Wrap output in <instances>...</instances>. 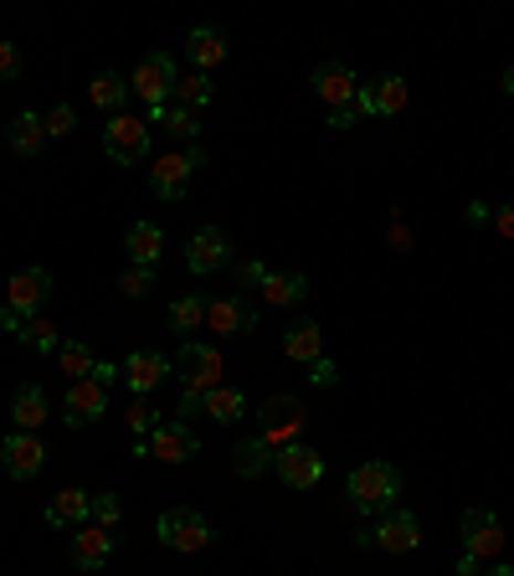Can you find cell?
<instances>
[{"label": "cell", "mask_w": 514, "mask_h": 576, "mask_svg": "<svg viewBox=\"0 0 514 576\" xmlns=\"http://www.w3.org/2000/svg\"><path fill=\"white\" fill-rule=\"evenodd\" d=\"M504 98H514V67L504 73Z\"/></svg>", "instance_id": "obj_49"}, {"label": "cell", "mask_w": 514, "mask_h": 576, "mask_svg": "<svg viewBox=\"0 0 514 576\" xmlns=\"http://www.w3.org/2000/svg\"><path fill=\"white\" fill-rule=\"evenodd\" d=\"M15 73H21V52L11 42H0V83H11Z\"/></svg>", "instance_id": "obj_41"}, {"label": "cell", "mask_w": 514, "mask_h": 576, "mask_svg": "<svg viewBox=\"0 0 514 576\" xmlns=\"http://www.w3.org/2000/svg\"><path fill=\"white\" fill-rule=\"evenodd\" d=\"M258 294H263V304H273V310H294V304H304L308 279L304 273H273V268H268V279Z\"/></svg>", "instance_id": "obj_25"}, {"label": "cell", "mask_w": 514, "mask_h": 576, "mask_svg": "<svg viewBox=\"0 0 514 576\" xmlns=\"http://www.w3.org/2000/svg\"><path fill=\"white\" fill-rule=\"evenodd\" d=\"M124 422H129V432H134V438H149V432L160 428L165 417L155 412L149 401H129V412H124Z\"/></svg>", "instance_id": "obj_37"}, {"label": "cell", "mask_w": 514, "mask_h": 576, "mask_svg": "<svg viewBox=\"0 0 514 576\" xmlns=\"http://www.w3.org/2000/svg\"><path fill=\"white\" fill-rule=\"evenodd\" d=\"M227 263H232V237L221 232V227H201L191 237V248H186V268H191L196 279H211Z\"/></svg>", "instance_id": "obj_14"}, {"label": "cell", "mask_w": 514, "mask_h": 576, "mask_svg": "<svg viewBox=\"0 0 514 576\" xmlns=\"http://www.w3.org/2000/svg\"><path fill=\"white\" fill-rule=\"evenodd\" d=\"M149 124H160L170 139H186V145H196V134H201V118L191 114V108H180V104H165L149 114Z\"/></svg>", "instance_id": "obj_30"}, {"label": "cell", "mask_w": 514, "mask_h": 576, "mask_svg": "<svg viewBox=\"0 0 514 576\" xmlns=\"http://www.w3.org/2000/svg\"><path fill=\"white\" fill-rule=\"evenodd\" d=\"M407 104H411V88H407V77L397 73H386L381 83H360V93H355V114L360 118H391Z\"/></svg>", "instance_id": "obj_10"}, {"label": "cell", "mask_w": 514, "mask_h": 576, "mask_svg": "<svg viewBox=\"0 0 514 576\" xmlns=\"http://www.w3.org/2000/svg\"><path fill=\"white\" fill-rule=\"evenodd\" d=\"M52 417V401H46V391L36 381H27L21 391L11 397V422H15V432H36Z\"/></svg>", "instance_id": "obj_22"}, {"label": "cell", "mask_w": 514, "mask_h": 576, "mask_svg": "<svg viewBox=\"0 0 514 576\" xmlns=\"http://www.w3.org/2000/svg\"><path fill=\"white\" fill-rule=\"evenodd\" d=\"M201 453V438H196L186 422H160L149 438H134V459H160V463H191Z\"/></svg>", "instance_id": "obj_7"}, {"label": "cell", "mask_w": 514, "mask_h": 576, "mask_svg": "<svg viewBox=\"0 0 514 576\" xmlns=\"http://www.w3.org/2000/svg\"><path fill=\"white\" fill-rule=\"evenodd\" d=\"M469 222H494V211H489L484 201H473V207H469Z\"/></svg>", "instance_id": "obj_47"}, {"label": "cell", "mask_w": 514, "mask_h": 576, "mask_svg": "<svg viewBox=\"0 0 514 576\" xmlns=\"http://www.w3.org/2000/svg\"><path fill=\"white\" fill-rule=\"evenodd\" d=\"M6 145H11V155H21V160H36L46 145V129H42V114H15L11 129H6Z\"/></svg>", "instance_id": "obj_26"}, {"label": "cell", "mask_w": 514, "mask_h": 576, "mask_svg": "<svg viewBox=\"0 0 514 576\" xmlns=\"http://www.w3.org/2000/svg\"><path fill=\"white\" fill-rule=\"evenodd\" d=\"M355 118H360L355 108H335V114H329V129H350Z\"/></svg>", "instance_id": "obj_46"}, {"label": "cell", "mask_w": 514, "mask_h": 576, "mask_svg": "<svg viewBox=\"0 0 514 576\" xmlns=\"http://www.w3.org/2000/svg\"><path fill=\"white\" fill-rule=\"evenodd\" d=\"M211 98H217V88H211V73H180V83H176V104L180 108L201 114Z\"/></svg>", "instance_id": "obj_31"}, {"label": "cell", "mask_w": 514, "mask_h": 576, "mask_svg": "<svg viewBox=\"0 0 514 576\" xmlns=\"http://www.w3.org/2000/svg\"><path fill=\"white\" fill-rule=\"evenodd\" d=\"M149 289H155V268H139L129 263L124 273H118V294H129V299H145Z\"/></svg>", "instance_id": "obj_36"}, {"label": "cell", "mask_w": 514, "mask_h": 576, "mask_svg": "<svg viewBox=\"0 0 514 576\" xmlns=\"http://www.w3.org/2000/svg\"><path fill=\"white\" fill-rule=\"evenodd\" d=\"M479 576H514V566L500 562V566H489V572H479Z\"/></svg>", "instance_id": "obj_48"}, {"label": "cell", "mask_w": 514, "mask_h": 576, "mask_svg": "<svg viewBox=\"0 0 514 576\" xmlns=\"http://www.w3.org/2000/svg\"><path fill=\"white\" fill-rule=\"evenodd\" d=\"M0 463H6V473L11 479H36L46 463V443L36 438V432H6V443H0Z\"/></svg>", "instance_id": "obj_13"}, {"label": "cell", "mask_w": 514, "mask_h": 576, "mask_svg": "<svg viewBox=\"0 0 514 576\" xmlns=\"http://www.w3.org/2000/svg\"><path fill=\"white\" fill-rule=\"evenodd\" d=\"M124 248H129V258L139 268H155L160 263V252H165V232L155 222H134L129 237H124Z\"/></svg>", "instance_id": "obj_28"}, {"label": "cell", "mask_w": 514, "mask_h": 576, "mask_svg": "<svg viewBox=\"0 0 514 576\" xmlns=\"http://www.w3.org/2000/svg\"><path fill=\"white\" fill-rule=\"evenodd\" d=\"M42 515L52 531H77V525L93 520V494L88 489H62V494H52V504H46Z\"/></svg>", "instance_id": "obj_19"}, {"label": "cell", "mask_w": 514, "mask_h": 576, "mask_svg": "<svg viewBox=\"0 0 514 576\" xmlns=\"http://www.w3.org/2000/svg\"><path fill=\"white\" fill-rule=\"evenodd\" d=\"M345 494H350V510H355V515H386V510L397 504V494H401L397 463H381V459L355 463L350 479H345Z\"/></svg>", "instance_id": "obj_2"}, {"label": "cell", "mask_w": 514, "mask_h": 576, "mask_svg": "<svg viewBox=\"0 0 514 576\" xmlns=\"http://www.w3.org/2000/svg\"><path fill=\"white\" fill-rule=\"evenodd\" d=\"M57 366L67 370V381H88L98 360H93V350H88L83 341H62V345H57Z\"/></svg>", "instance_id": "obj_33"}, {"label": "cell", "mask_w": 514, "mask_h": 576, "mask_svg": "<svg viewBox=\"0 0 514 576\" xmlns=\"http://www.w3.org/2000/svg\"><path fill=\"white\" fill-rule=\"evenodd\" d=\"M494 232H500V237H514V201H504V207L494 211Z\"/></svg>", "instance_id": "obj_43"}, {"label": "cell", "mask_w": 514, "mask_h": 576, "mask_svg": "<svg viewBox=\"0 0 514 576\" xmlns=\"http://www.w3.org/2000/svg\"><path fill=\"white\" fill-rule=\"evenodd\" d=\"M206 325V299L201 294H180L170 304V329H201Z\"/></svg>", "instance_id": "obj_35"}, {"label": "cell", "mask_w": 514, "mask_h": 576, "mask_svg": "<svg viewBox=\"0 0 514 576\" xmlns=\"http://www.w3.org/2000/svg\"><path fill=\"white\" fill-rule=\"evenodd\" d=\"M201 412L211 417V422H221V428H232V422H242V412H248V397H242L237 386H217V391H206Z\"/></svg>", "instance_id": "obj_29"}, {"label": "cell", "mask_w": 514, "mask_h": 576, "mask_svg": "<svg viewBox=\"0 0 514 576\" xmlns=\"http://www.w3.org/2000/svg\"><path fill=\"white\" fill-rule=\"evenodd\" d=\"M273 459H279V448L268 443V438H242L232 453V469L242 473V479H258V473L273 469Z\"/></svg>", "instance_id": "obj_27"}, {"label": "cell", "mask_w": 514, "mask_h": 576, "mask_svg": "<svg viewBox=\"0 0 514 576\" xmlns=\"http://www.w3.org/2000/svg\"><path fill=\"white\" fill-rule=\"evenodd\" d=\"M155 535H160L165 551H180V556H196V551L211 546V520L201 515V510H186V504H176V510H165L160 525H155Z\"/></svg>", "instance_id": "obj_5"}, {"label": "cell", "mask_w": 514, "mask_h": 576, "mask_svg": "<svg viewBox=\"0 0 514 576\" xmlns=\"http://www.w3.org/2000/svg\"><path fill=\"white\" fill-rule=\"evenodd\" d=\"M206 325L217 335H248V329H258V310L248 304V294L206 299Z\"/></svg>", "instance_id": "obj_17"}, {"label": "cell", "mask_w": 514, "mask_h": 576, "mask_svg": "<svg viewBox=\"0 0 514 576\" xmlns=\"http://www.w3.org/2000/svg\"><path fill=\"white\" fill-rule=\"evenodd\" d=\"M118 376H124V366H114V360H98V366H93V381L98 386H114Z\"/></svg>", "instance_id": "obj_42"}, {"label": "cell", "mask_w": 514, "mask_h": 576, "mask_svg": "<svg viewBox=\"0 0 514 576\" xmlns=\"http://www.w3.org/2000/svg\"><path fill=\"white\" fill-rule=\"evenodd\" d=\"M170 360H165L160 350H134L129 360H124V381H129L134 397H149L155 386H165V376H170Z\"/></svg>", "instance_id": "obj_20"}, {"label": "cell", "mask_w": 514, "mask_h": 576, "mask_svg": "<svg viewBox=\"0 0 514 576\" xmlns=\"http://www.w3.org/2000/svg\"><path fill=\"white\" fill-rule=\"evenodd\" d=\"M186 57L196 62V73H211L227 62V31L221 27H196L191 42H186Z\"/></svg>", "instance_id": "obj_24"}, {"label": "cell", "mask_w": 514, "mask_h": 576, "mask_svg": "<svg viewBox=\"0 0 514 576\" xmlns=\"http://www.w3.org/2000/svg\"><path fill=\"white\" fill-rule=\"evenodd\" d=\"M366 541L370 546H381L386 556H411V551L422 546V520L411 515V510H386Z\"/></svg>", "instance_id": "obj_9"}, {"label": "cell", "mask_w": 514, "mask_h": 576, "mask_svg": "<svg viewBox=\"0 0 514 576\" xmlns=\"http://www.w3.org/2000/svg\"><path fill=\"white\" fill-rule=\"evenodd\" d=\"M176 83H180V67H176V57L170 52H149L139 67H134V83H129V93L139 98V104L155 114V108H165V104H176Z\"/></svg>", "instance_id": "obj_3"}, {"label": "cell", "mask_w": 514, "mask_h": 576, "mask_svg": "<svg viewBox=\"0 0 514 576\" xmlns=\"http://www.w3.org/2000/svg\"><path fill=\"white\" fill-rule=\"evenodd\" d=\"M73 124H77L73 104H57V108H52V114H42V129L52 134V139H62V134H73Z\"/></svg>", "instance_id": "obj_39"}, {"label": "cell", "mask_w": 514, "mask_h": 576, "mask_svg": "<svg viewBox=\"0 0 514 576\" xmlns=\"http://www.w3.org/2000/svg\"><path fill=\"white\" fill-rule=\"evenodd\" d=\"M298 432H304V407L294 397H273L263 407V422H258V438H268L273 448L283 443H298Z\"/></svg>", "instance_id": "obj_16"}, {"label": "cell", "mask_w": 514, "mask_h": 576, "mask_svg": "<svg viewBox=\"0 0 514 576\" xmlns=\"http://www.w3.org/2000/svg\"><path fill=\"white\" fill-rule=\"evenodd\" d=\"M504 520L494 515V510H484V504H473V510H463V556H473V562H500L504 556Z\"/></svg>", "instance_id": "obj_6"}, {"label": "cell", "mask_w": 514, "mask_h": 576, "mask_svg": "<svg viewBox=\"0 0 514 576\" xmlns=\"http://www.w3.org/2000/svg\"><path fill=\"white\" fill-rule=\"evenodd\" d=\"M52 299V268H21L11 279V294H6V310H15L21 320L42 314V304Z\"/></svg>", "instance_id": "obj_15"}, {"label": "cell", "mask_w": 514, "mask_h": 576, "mask_svg": "<svg viewBox=\"0 0 514 576\" xmlns=\"http://www.w3.org/2000/svg\"><path fill=\"white\" fill-rule=\"evenodd\" d=\"M283 355L298 360V366H314L324 355V329L314 325V320H294V325L283 329Z\"/></svg>", "instance_id": "obj_23"}, {"label": "cell", "mask_w": 514, "mask_h": 576, "mask_svg": "<svg viewBox=\"0 0 514 576\" xmlns=\"http://www.w3.org/2000/svg\"><path fill=\"white\" fill-rule=\"evenodd\" d=\"M206 165V149L191 145V149H170V155H160V160L149 165V191L160 196V201H170L176 207L180 196L191 191V176Z\"/></svg>", "instance_id": "obj_4"}, {"label": "cell", "mask_w": 514, "mask_h": 576, "mask_svg": "<svg viewBox=\"0 0 514 576\" xmlns=\"http://www.w3.org/2000/svg\"><path fill=\"white\" fill-rule=\"evenodd\" d=\"M335 360H324V355H319V360H314V381H319V386H335Z\"/></svg>", "instance_id": "obj_45"}, {"label": "cell", "mask_w": 514, "mask_h": 576, "mask_svg": "<svg viewBox=\"0 0 514 576\" xmlns=\"http://www.w3.org/2000/svg\"><path fill=\"white\" fill-rule=\"evenodd\" d=\"M0 329H6V335H15V341H21V329H27V320H21V314H15V310H0Z\"/></svg>", "instance_id": "obj_44"}, {"label": "cell", "mask_w": 514, "mask_h": 576, "mask_svg": "<svg viewBox=\"0 0 514 576\" xmlns=\"http://www.w3.org/2000/svg\"><path fill=\"white\" fill-rule=\"evenodd\" d=\"M118 520H124L118 494H93V525H98V531H118Z\"/></svg>", "instance_id": "obj_38"}, {"label": "cell", "mask_w": 514, "mask_h": 576, "mask_svg": "<svg viewBox=\"0 0 514 576\" xmlns=\"http://www.w3.org/2000/svg\"><path fill=\"white\" fill-rule=\"evenodd\" d=\"M108 556H114V531L77 525V535H73V566H77V572H103Z\"/></svg>", "instance_id": "obj_21"}, {"label": "cell", "mask_w": 514, "mask_h": 576, "mask_svg": "<svg viewBox=\"0 0 514 576\" xmlns=\"http://www.w3.org/2000/svg\"><path fill=\"white\" fill-rule=\"evenodd\" d=\"M103 155L114 165H134L149 155V118L139 114H114L103 124Z\"/></svg>", "instance_id": "obj_8"}, {"label": "cell", "mask_w": 514, "mask_h": 576, "mask_svg": "<svg viewBox=\"0 0 514 576\" xmlns=\"http://www.w3.org/2000/svg\"><path fill=\"white\" fill-rule=\"evenodd\" d=\"M176 381H180V412L191 417V412H201V401H206V391H217L221 386V370H227V360H221V350L217 345H201V341H186L176 350Z\"/></svg>", "instance_id": "obj_1"}, {"label": "cell", "mask_w": 514, "mask_h": 576, "mask_svg": "<svg viewBox=\"0 0 514 576\" xmlns=\"http://www.w3.org/2000/svg\"><path fill=\"white\" fill-rule=\"evenodd\" d=\"M263 279H268V268L258 263V258H248V263L237 268V283H242V294H248V289H263Z\"/></svg>", "instance_id": "obj_40"}, {"label": "cell", "mask_w": 514, "mask_h": 576, "mask_svg": "<svg viewBox=\"0 0 514 576\" xmlns=\"http://www.w3.org/2000/svg\"><path fill=\"white\" fill-rule=\"evenodd\" d=\"M88 98H93V108H108V114H118L124 108V98H129V83L118 73H98L88 83Z\"/></svg>", "instance_id": "obj_32"}, {"label": "cell", "mask_w": 514, "mask_h": 576, "mask_svg": "<svg viewBox=\"0 0 514 576\" xmlns=\"http://www.w3.org/2000/svg\"><path fill=\"white\" fill-rule=\"evenodd\" d=\"M103 412H108V386H98L93 376L67 386V397H62V422L67 428H93Z\"/></svg>", "instance_id": "obj_12"}, {"label": "cell", "mask_w": 514, "mask_h": 576, "mask_svg": "<svg viewBox=\"0 0 514 576\" xmlns=\"http://www.w3.org/2000/svg\"><path fill=\"white\" fill-rule=\"evenodd\" d=\"M314 93H319L324 104H329V114L335 108H355V93H360V77L345 67V62H324V67H314Z\"/></svg>", "instance_id": "obj_18"}, {"label": "cell", "mask_w": 514, "mask_h": 576, "mask_svg": "<svg viewBox=\"0 0 514 576\" xmlns=\"http://www.w3.org/2000/svg\"><path fill=\"white\" fill-rule=\"evenodd\" d=\"M21 341H27L36 355H52V350H57V345H62V335H57V325H52L46 314H31V320H27V329H21Z\"/></svg>", "instance_id": "obj_34"}, {"label": "cell", "mask_w": 514, "mask_h": 576, "mask_svg": "<svg viewBox=\"0 0 514 576\" xmlns=\"http://www.w3.org/2000/svg\"><path fill=\"white\" fill-rule=\"evenodd\" d=\"M273 473H279L289 489H314L324 479V459L298 438V443H283L279 459H273Z\"/></svg>", "instance_id": "obj_11"}]
</instances>
